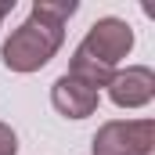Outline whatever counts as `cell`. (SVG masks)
Masks as SVG:
<instances>
[{
    "mask_svg": "<svg viewBox=\"0 0 155 155\" xmlns=\"http://www.w3.org/2000/svg\"><path fill=\"white\" fill-rule=\"evenodd\" d=\"M65 43V25H54L47 18H36L29 15L18 29H11V36L4 40L0 47V61L11 69V72H40Z\"/></svg>",
    "mask_w": 155,
    "mask_h": 155,
    "instance_id": "1",
    "label": "cell"
},
{
    "mask_svg": "<svg viewBox=\"0 0 155 155\" xmlns=\"http://www.w3.org/2000/svg\"><path fill=\"white\" fill-rule=\"evenodd\" d=\"M155 119H108L97 126L90 152L94 155H152Z\"/></svg>",
    "mask_w": 155,
    "mask_h": 155,
    "instance_id": "2",
    "label": "cell"
},
{
    "mask_svg": "<svg viewBox=\"0 0 155 155\" xmlns=\"http://www.w3.org/2000/svg\"><path fill=\"white\" fill-rule=\"evenodd\" d=\"M76 51H83L87 58L105 61L108 69H116L119 61H126V54L134 51V29H130L126 18L105 15V18H97L87 29V36H83V43H79Z\"/></svg>",
    "mask_w": 155,
    "mask_h": 155,
    "instance_id": "3",
    "label": "cell"
},
{
    "mask_svg": "<svg viewBox=\"0 0 155 155\" xmlns=\"http://www.w3.org/2000/svg\"><path fill=\"white\" fill-rule=\"evenodd\" d=\"M116 108H144L155 97V72L148 65H126L116 69L112 83L105 87Z\"/></svg>",
    "mask_w": 155,
    "mask_h": 155,
    "instance_id": "4",
    "label": "cell"
},
{
    "mask_svg": "<svg viewBox=\"0 0 155 155\" xmlns=\"http://www.w3.org/2000/svg\"><path fill=\"white\" fill-rule=\"evenodd\" d=\"M97 101H101V94L90 90V87H83V83L72 79V76H58L54 87H51V105H54L58 116H65V119L94 116V112H97Z\"/></svg>",
    "mask_w": 155,
    "mask_h": 155,
    "instance_id": "5",
    "label": "cell"
},
{
    "mask_svg": "<svg viewBox=\"0 0 155 155\" xmlns=\"http://www.w3.org/2000/svg\"><path fill=\"white\" fill-rule=\"evenodd\" d=\"M65 76L79 79L83 87H90V90H105L108 83H112V76H116V69H108L105 61H97V58H87L83 51H72V58H69V72Z\"/></svg>",
    "mask_w": 155,
    "mask_h": 155,
    "instance_id": "6",
    "label": "cell"
},
{
    "mask_svg": "<svg viewBox=\"0 0 155 155\" xmlns=\"http://www.w3.org/2000/svg\"><path fill=\"white\" fill-rule=\"evenodd\" d=\"M79 11L76 0H33V11L29 15H36V18H47V22H54V25H69V18Z\"/></svg>",
    "mask_w": 155,
    "mask_h": 155,
    "instance_id": "7",
    "label": "cell"
},
{
    "mask_svg": "<svg viewBox=\"0 0 155 155\" xmlns=\"http://www.w3.org/2000/svg\"><path fill=\"white\" fill-rule=\"evenodd\" d=\"M0 155H18V137L7 123H0Z\"/></svg>",
    "mask_w": 155,
    "mask_h": 155,
    "instance_id": "8",
    "label": "cell"
},
{
    "mask_svg": "<svg viewBox=\"0 0 155 155\" xmlns=\"http://www.w3.org/2000/svg\"><path fill=\"white\" fill-rule=\"evenodd\" d=\"M15 11V0H0V25H4V18Z\"/></svg>",
    "mask_w": 155,
    "mask_h": 155,
    "instance_id": "9",
    "label": "cell"
}]
</instances>
